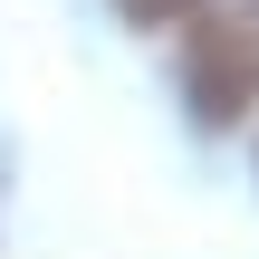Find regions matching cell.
Wrapping results in <instances>:
<instances>
[{"instance_id":"cell-1","label":"cell","mask_w":259,"mask_h":259,"mask_svg":"<svg viewBox=\"0 0 259 259\" xmlns=\"http://www.w3.org/2000/svg\"><path fill=\"white\" fill-rule=\"evenodd\" d=\"M183 87L202 125H231L259 106V10H192V48H183Z\"/></svg>"},{"instance_id":"cell-2","label":"cell","mask_w":259,"mask_h":259,"mask_svg":"<svg viewBox=\"0 0 259 259\" xmlns=\"http://www.w3.org/2000/svg\"><path fill=\"white\" fill-rule=\"evenodd\" d=\"M115 10H125L135 29H173V19H192L202 0H115Z\"/></svg>"}]
</instances>
